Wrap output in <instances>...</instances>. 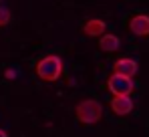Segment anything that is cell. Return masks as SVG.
Wrapping results in <instances>:
<instances>
[{
  "label": "cell",
  "instance_id": "6da1fadb",
  "mask_svg": "<svg viewBox=\"0 0 149 137\" xmlns=\"http://www.w3.org/2000/svg\"><path fill=\"white\" fill-rule=\"evenodd\" d=\"M77 119L85 125H95L99 123L103 117V105L97 99H83L81 103H77Z\"/></svg>",
  "mask_w": 149,
  "mask_h": 137
},
{
  "label": "cell",
  "instance_id": "7a4b0ae2",
  "mask_svg": "<svg viewBox=\"0 0 149 137\" xmlns=\"http://www.w3.org/2000/svg\"><path fill=\"white\" fill-rule=\"evenodd\" d=\"M63 73V61L61 57L56 55H49V57H42L38 63H36V75L42 79V81H56Z\"/></svg>",
  "mask_w": 149,
  "mask_h": 137
},
{
  "label": "cell",
  "instance_id": "3957f363",
  "mask_svg": "<svg viewBox=\"0 0 149 137\" xmlns=\"http://www.w3.org/2000/svg\"><path fill=\"white\" fill-rule=\"evenodd\" d=\"M107 89L113 93V95H131L133 89H135V85H133V79H131V77L113 73V75L107 79Z\"/></svg>",
  "mask_w": 149,
  "mask_h": 137
},
{
  "label": "cell",
  "instance_id": "277c9868",
  "mask_svg": "<svg viewBox=\"0 0 149 137\" xmlns=\"http://www.w3.org/2000/svg\"><path fill=\"white\" fill-rule=\"evenodd\" d=\"M111 111L119 117H125L133 111V99L129 95H113L111 99Z\"/></svg>",
  "mask_w": 149,
  "mask_h": 137
},
{
  "label": "cell",
  "instance_id": "5b68a950",
  "mask_svg": "<svg viewBox=\"0 0 149 137\" xmlns=\"http://www.w3.org/2000/svg\"><path fill=\"white\" fill-rule=\"evenodd\" d=\"M129 30L135 36H149V16L147 14H135L129 20Z\"/></svg>",
  "mask_w": 149,
  "mask_h": 137
},
{
  "label": "cell",
  "instance_id": "8992f818",
  "mask_svg": "<svg viewBox=\"0 0 149 137\" xmlns=\"http://www.w3.org/2000/svg\"><path fill=\"white\" fill-rule=\"evenodd\" d=\"M137 71H139V65L133 59H129V57H123V59L115 61V65H113V73H119V75L131 77V79L137 75Z\"/></svg>",
  "mask_w": 149,
  "mask_h": 137
},
{
  "label": "cell",
  "instance_id": "52a82bcc",
  "mask_svg": "<svg viewBox=\"0 0 149 137\" xmlns=\"http://www.w3.org/2000/svg\"><path fill=\"white\" fill-rule=\"evenodd\" d=\"M99 46L103 52H115V50H119V46H121V38L119 36H115V34H101L99 38Z\"/></svg>",
  "mask_w": 149,
  "mask_h": 137
},
{
  "label": "cell",
  "instance_id": "ba28073f",
  "mask_svg": "<svg viewBox=\"0 0 149 137\" xmlns=\"http://www.w3.org/2000/svg\"><path fill=\"white\" fill-rule=\"evenodd\" d=\"M107 30V24L99 20V18H89L87 22L83 24V32L87 34V36H99Z\"/></svg>",
  "mask_w": 149,
  "mask_h": 137
},
{
  "label": "cell",
  "instance_id": "9c48e42d",
  "mask_svg": "<svg viewBox=\"0 0 149 137\" xmlns=\"http://www.w3.org/2000/svg\"><path fill=\"white\" fill-rule=\"evenodd\" d=\"M10 18H12L10 10L6 6H0V26H6V24L10 22Z\"/></svg>",
  "mask_w": 149,
  "mask_h": 137
},
{
  "label": "cell",
  "instance_id": "30bf717a",
  "mask_svg": "<svg viewBox=\"0 0 149 137\" xmlns=\"http://www.w3.org/2000/svg\"><path fill=\"white\" fill-rule=\"evenodd\" d=\"M4 77H6V79H14V77H16V71H14V68H8V71L4 73Z\"/></svg>",
  "mask_w": 149,
  "mask_h": 137
},
{
  "label": "cell",
  "instance_id": "8fae6325",
  "mask_svg": "<svg viewBox=\"0 0 149 137\" xmlns=\"http://www.w3.org/2000/svg\"><path fill=\"white\" fill-rule=\"evenodd\" d=\"M0 137H8V133H6V131H2V129H0Z\"/></svg>",
  "mask_w": 149,
  "mask_h": 137
}]
</instances>
